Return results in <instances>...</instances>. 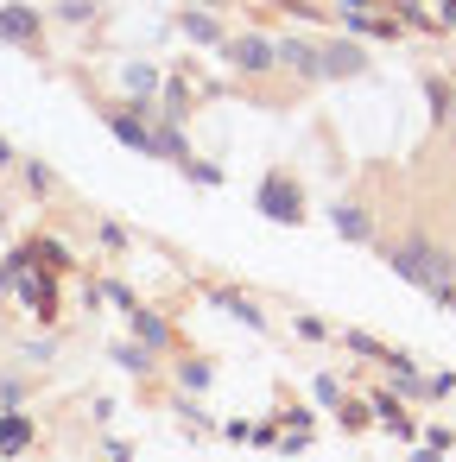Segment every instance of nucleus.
<instances>
[{
    "instance_id": "obj_1",
    "label": "nucleus",
    "mask_w": 456,
    "mask_h": 462,
    "mask_svg": "<svg viewBox=\"0 0 456 462\" xmlns=\"http://www.w3.org/2000/svg\"><path fill=\"white\" fill-rule=\"evenodd\" d=\"M393 266H399V273H405L412 285H424L431 298H443V291L456 285V260H450V254H424V247H399V254H393Z\"/></svg>"
},
{
    "instance_id": "obj_2",
    "label": "nucleus",
    "mask_w": 456,
    "mask_h": 462,
    "mask_svg": "<svg viewBox=\"0 0 456 462\" xmlns=\"http://www.w3.org/2000/svg\"><path fill=\"white\" fill-rule=\"evenodd\" d=\"M254 203H260L273 222H298V216H304V203H298V184H292V178H279V171H273V178H260Z\"/></svg>"
},
{
    "instance_id": "obj_3",
    "label": "nucleus",
    "mask_w": 456,
    "mask_h": 462,
    "mask_svg": "<svg viewBox=\"0 0 456 462\" xmlns=\"http://www.w3.org/2000/svg\"><path fill=\"white\" fill-rule=\"evenodd\" d=\"M228 64H235V70H273V64H279V45H266V39H235V45H228Z\"/></svg>"
},
{
    "instance_id": "obj_4",
    "label": "nucleus",
    "mask_w": 456,
    "mask_h": 462,
    "mask_svg": "<svg viewBox=\"0 0 456 462\" xmlns=\"http://www.w3.org/2000/svg\"><path fill=\"white\" fill-rule=\"evenodd\" d=\"M0 39H7V45H39V14L33 7H7V14H0Z\"/></svg>"
},
{
    "instance_id": "obj_5",
    "label": "nucleus",
    "mask_w": 456,
    "mask_h": 462,
    "mask_svg": "<svg viewBox=\"0 0 456 462\" xmlns=\"http://www.w3.org/2000/svg\"><path fill=\"white\" fill-rule=\"evenodd\" d=\"M108 127H115V140H127L134 152H153V127H146L134 108H115V115H108Z\"/></svg>"
},
{
    "instance_id": "obj_6",
    "label": "nucleus",
    "mask_w": 456,
    "mask_h": 462,
    "mask_svg": "<svg viewBox=\"0 0 456 462\" xmlns=\"http://www.w3.org/2000/svg\"><path fill=\"white\" fill-rule=\"evenodd\" d=\"M14 291L39 310V317H58V291H51V279H33L26 266H20V279H14Z\"/></svg>"
},
{
    "instance_id": "obj_7",
    "label": "nucleus",
    "mask_w": 456,
    "mask_h": 462,
    "mask_svg": "<svg viewBox=\"0 0 456 462\" xmlns=\"http://www.w3.org/2000/svg\"><path fill=\"white\" fill-rule=\"evenodd\" d=\"M279 64H292L298 77H323V58H317L304 39H285V45H279Z\"/></svg>"
},
{
    "instance_id": "obj_8",
    "label": "nucleus",
    "mask_w": 456,
    "mask_h": 462,
    "mask_svg": "<svg viewBox=\"0 0 456 462\" xmlns=\"http://www.w3.org/2000/svg\"><path fill=\"white\" fill-rule=\"evenodd\" d=\"M26 443H33V418L7 411V418H0V456H20Z\"/></svg>"
},
{
    "instance_id": "obj_9",
    "label": "nucleus",
    "mask_w": 456,
    "mask_h": 462,
    "mask_svg": "<svg viewBox=\"0 0 456 462\" xmlns=\"http://www.w3.org/2000/svg\"><path fill=\"white\" fill-rule=\"evenodd\" d=\"M209 304H222V310H235V317H241L247 329H260V323H266V310H260L254 298H241V291H209Z\"/></svg>"
},
{
    "instance_id": "obj_10",
    "label": "nucleus",
    "mask_w": 456,
    "mask_h": 462,
    "mask_svg": "<svg viewBox=\"0 0 456 462\" xmlns=\"http://www.w3.org/2000/svg\"><path fill=\"white\" fill-rule=\"evenodd\" d=\"M323 58V77H355L361 70V51L355 45H336V51H317Z\"/></svg>"
},
{
    "instance_id": "obj_11",
    "label": "nucleus",
    "mask_w": 456,
    "mask_h": 462,
    "mask_svg": "<svg viewBox=\"0 0 456 462\" xmlns=\"http://www.w3.org/2000/svg\"><path fill=\"white\" fill-rule=\"evenodd\" d=\"M178 26H184V32H191V39H197V45H222V26H216V20H209V14H184V20H178Z\"/></svg>"
},
{
    "instance_id": "obj_12",
    "label": "nucleus",
    "mask_w": 456,
    "mask_h": 462,
    "mask_svg": "<svg viewBox=\"0 0 456 462\" xmlns=\"http://www.w3.org/2000/svg\"><path fill=\"white\" fill-rule=\"evenodd\" d=\"M153 152H165V159L191 165V146H184V134H178V127H159V134H153Z\"/></svg>"
},
{
    "instance_id": "obj_13",
    "label": "nucleus",
    "mask_w": 456,
    "mask_h": 462,
    "mask_svg": "<svg viewBox=\"0 0 456 462\" xmlns=\"http://www.w3.org/2000/svg\"><path fill=\"white\" fill-rule=\"evenodd\" d=\"M336 228H342V235H349V241H368V216H355V209H349V203H342V209H336Z\"/></svg>"
},
{
    "instance_id": "obj_14",
    "label": "nucleus",
    "mask_w": 456,
    "mask_h": 462,
    "mask_svg": "<svg viewBox=\"0 0 456 462\" xmlns=\"http://www.w3.org/2000/svg\"><path fill=\"white\" fill-rule=\"evenodd\" d=\"M134 329H140V342H153V348L165 342V323H159V317H146V310H134Z\"/></svg>"
},
{
    "instance_id": "obj_15",
    "label": "nucleus",
    "mask_w": 456,
    "mask_h": 462,
    "mask_svg": "<svg viewBox=\"0 0 456 462\" xmlns=\"http://www.w3.org/2000/svg\"><path fill=\"white\" fill-rule=\"evenodd\" d=\"M115 361H121L127 374H146V367H153V361H146V348H134V342H121V348H115Z\"/></svg>"
},
{
    "instance_id": "obj_16",
    "label": "nucleus",
    "mask_w": 456,
    "mask_h": 462,
    "mask_svg": "<svg viewBox=\"0 0 456 462\" xmlns=\"http://www.w3.org/2000/svg\"><path fill=\"white\" fill-rule=\"evenodd\" d=\"M127 89H140V96H146V89H159V70H146V64H134V70H127Z\"/></svg>"
},
{
    "instance_id": "obj_17",
    "label": "nucleus",
    "mask_w": 456,
    "mask_h": 462,
    "mask_svg": "<svg viewBox=\"0 0 456 462\" xmlns=\"http://www.w3.org/2000/svg\"><path fill=\"white\" fill-rule=\"evenodd\" d=\"M443 20H456V0H443Z\"/></svg>"
},
{
    "instance_id": "obj_18",
    "label": "nucleus",
    "mask_w": 456,
    "mask_h": 462,
    "mask_svg": "<svg viewBox=\"0 0 456 462\" xmlns=\"http://www.w3.org/2000/svg\"><path fill=\"white\" fill-rule=\"evenodd\" d=\"M450 115H456V102H450Z\"/></svg>"
}]
</instances>
